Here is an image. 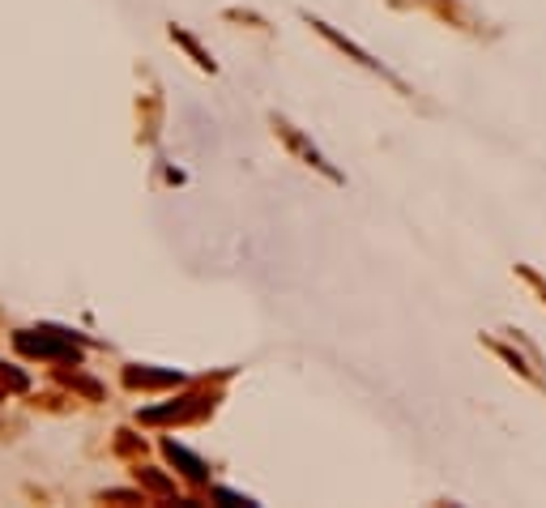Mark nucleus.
Here are the masks:
<instances>
[{
    "mask_svg": "<svg viewBox=\"0 0 546 508\" xmlns=\"http://www.w3.org/2000/svg\"><path fill=\"white\" fill-rule=\"evenodd\" d=\"M13 346L30 359H47V363H64V368H77L82 363V333L64 329V325H39V329H18L13 333Z\"/></svg>",
    "mask_w": 546,
    "mask_h": 508,
    "instance_id": "f257e3e1",
    "label": "nucleus"
},
{
    "mask_svg": "<svg viewBox=\"0 0 546 508\" xmlns=\"http://www.w3.org/2000/svg\"><path fill=\"white\" fill-rule=\"evenodd\" d=\"M197 398H180V402H171V406H150V410H141V423H184V419H197L210 410V402H201V406H192Z\"/></svg>",
    "mask_w": 546,
    "mask_h": 508,
    "instance_id": "f03ea898",
    "label": "nucleus"
},
{
    "mask_svg": "<svg viewBox=\"0 0 546 508\" xmlns=\"http://www.w3.org/2000/svg\"><path fill=\"white\" fill-rule=\"evenodd\" d=\"M180 372H158V368H141V363H128L124 368V385L128 389H171L180 385Z\"/></svg>",
    "mask_w": 546,
    "mask_h": 508,
    "instance_id": "7ed1b4c3",
    "label": "nucleus"
},
{
    "mask_svg": "<svg viewBox=\"0 0 546 508\" xmlns=\"http://www.w3.org/2000/svg\"><path fill=\"white\" fill-rule=\"evenodd\" d=\"M163 453H167V462H171L175 470H180V474H188L192 483H201V479H205V462H201L197 453H188L184 444H175V440H163Z\"/></svg>",
    "mask_w": 546,
    "mask_h": 508,
    "instance_id": "20e7f679",
    "label": "nucleus"
},
{
    "mask_svg": "<svg viewBox=\"0 0 546 508\" xmlns=\"http://www.w3.org/2000/svg\"><path fill=\"white\" fill-rule=\"evenodd\" d=\"M60 380H64L69 389L86 393L90 402H99V398H103V385H99V380H90V376H82V372H64V368H60Z\"/></svg>",
    "mask_w": 546,
    "mask_h": 508,
    "instance_id": "39448f33",
    "label": "nucleus"
},
{
    "mask_svg": "<svg viewBox=\"0 0 546 508\" xmlns=\"http://www.w3.org/2000/svg\"><path fill=\"white\" fill-rule=\"evenodd\" d=\"M137 483H141V487H150L154 496H163V500H171V496H175V487H171V483H167L158 470H150V466H141V470H137Z\"/></svg>",
    "mask_w": 546,
    "mask_h": 508,
    "instance_id": "423d86ee",
    "label": "nucleus"
},
{
    "mask_svg": "<svg viewBox=\"0 0 546 508\" xmlns=\"http://www.w3.org/2000/svg\"><path fill=\"white\" fill-rule=\"evenodd\" d=\"M0 389H5V393H26L30 389V376L18 372L13 363H0Z\"/></svg>",
    "mask_w": 546,
    "mask_h": 508,
    "instance_id": "0eeeda50",
    "label": "nucleus"
},
{
    "mask_svg": "<svg viewBox=\"0 0 546 508\" xmlns=\"http://www.w3.org/2000/svg\"><path fill=\"white\" fill-rule=\"evenodd\" d=\"M137 449H141V444H137V436H133V432H116V453H124V457H128V453H137Z\"/></svg>",
    "mask_w": 546,
    "mask_h": 508,
    "instance_id": "6e6552de",
    "label": "nucleus"
}]
</instances>
